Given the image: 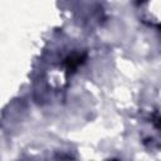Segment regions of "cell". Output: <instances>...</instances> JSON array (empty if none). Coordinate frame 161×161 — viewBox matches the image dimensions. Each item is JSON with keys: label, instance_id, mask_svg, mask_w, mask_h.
I'll use <instances>...</instances> for the list:
<instances>
[{"label": "cell", "instance_id": "obj_1", "mask_svg": "<svg viewBox=\"0 0 161 161\" xmlns=\"http://www.w3.org/2000/svg\"><path fill=\"white\" fill-rule=\"evenodd\" d=\"M84 58H86V54H73V55H70V57L67 58V60H65V67H67V69H68V70L75 69L80 63H83Z\"/></svg>", "mask_w": 161, "mask_h": 161}]
</instances>
